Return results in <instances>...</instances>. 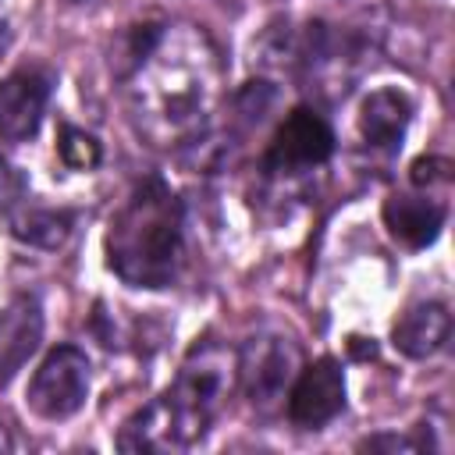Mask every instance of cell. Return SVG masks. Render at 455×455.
Wrapping results in <instances>:
<instances>
[{
  "instance_id": "4fadbf2b",
  "label": "cell",
  "mask_w": 455,
  "mask_h": 455,
  "mask_svg": "<svg viewBox=\"0 0 455 455\" xmlns=\"http://www.w3.org/2000/svg\"><path fill=\"white\" fill-rule=\"evenodd\" d=\"M451 334V316L441 302H416L409 306L395 327H391V345L405 355V359H430L434 352L444 348Z\"/></svg>"
},
{
  "instance_id": "44dd1931",
  "label": "cell",
  "mask_w": 455,
  "mask_h": 455,
  "mask_svg": "<svg viewBox=\"0 0 455 455\" xmlns=\"http://www.w3.org/2000/svg\"><path fill=\"white\" fill-rule=\"evenodd\" d=\"M68 4H85V0H68Z\"/></svg>"
},
{
  "instance_id": "5bb4252c",
  "label": "cell",
  "mask_w": 455,
  "mask_h": 455,
  "mask_svg": "<svg viewBox=\"0 0 455 455\" xmlns=\"http://www.w3.org/2000/svg\"><path fill=\"white\" fill-rule=\"evenodd\" d=\"M11 235L32 249H60L71 235V213L50 206H14L11 210Z\"/></svg>"
},
{
  "instance_id": "9c48e42d",
  "label": "cell",
  "mask_w": 455,
  "mask_h": 455,
  "mask_svg": "<svg viewBox=\"0 0 455 455\" xmlns=\"http://www.w3.org/2000/svg\"><path fill=\"white\" fill-rule=\"evenodd\" d=\"M53 92V75L43 68H18L0 82V139L25 142L39 132L46 103Z\"/></svg>"
},
{
  "instance_id": "8992f818",
  "label": "cell",
  "mask_w": 455,
  "mask_h": 455,
  "mask_svg": "<svg viewBox=\"0 0 455 455\" xmlns=\"http://www.w3.org/2000/svg\"><path fill=\"white\" fill-rule=\"evenodd\" d=\"M334 153V132L316 114L313 107H295L274 132L267 153H263V171L270 178H299L313 167H323Z\"/></svg>"
},
{
  "instance_id": "2e32d148",
  "label": "cell",
  "mask_w": 455,
  "mask_h": 455,
  "mask_svg": "<svg viewBox=\"0 0 455 455\" xmlns=\"http://www.w3.org/2000/svg\"><path fill=\"white\" fill-rule=\"evenodd\" d=\"M409 178H412V188H419V192L448 188V181H451V164L441 160V156H423V160L412 164Z\"/></svg>"
},
{
  "instance_id": "30bf717a",
  "label": "cell",
  "mask_w": 455,
  "mask_h": 455,
  "mask_svg": "<svg viewBox=\"0 0 455 455\" xmlns=\"http://www.w3.org/2000/svg\"><path fill=\"white\" fill-rule=\"evenodd\" d=\"M444 217H448V210L434 192L416 188V192H395L384 199V228L405 249L430 245L444 228Z\"/></svg>"
},
{
  "instance_id": "e0dca14e",
  "label": "cell",
  "mask_w": 455,
  "mask_h": 455,
  "mask_svg": "<svg viewBox=\"0 0 455 455\" xmlns=\"http://www.w3.org/2000/svg\"><path fill=\"white\" fill-rule=\"evenodd\" d=\"M25 199V178L0 156V213H11Z\"/></svg>"
},
{
  "instance_id": "7c38bea8",
  "label": "cell",
  "mask_w": 455,
  "mask_h": 455,
  "mask_svg": "<svg viewBox=\"0 0 455 455\" xmlns=\"http://www.w3.org/2000/svg\"><path fill=\"white\" fill-rule=\"evenodd\" d=\"M43 313L32 295H14L0 306V380L25 366V359L39 348Z\"/></svg>"
},
{
  "instance_id": "ac0fdd59",
  "label": "cell",
  "mask_w": 455,
  "mask_h": 455,
  "mask_svg": "<svg viewBox=\"0 0 455 455\" xmlns=\"http://www.w3.org/2000/svg\"><path fill=\"white\" fill-rule=\"evenodd\" d=\"M359 448H366V451H377V448H384V451H409V455H416V451H423V448H430V444H423V441H416V437L380 434V437H370V441H363Z\"/></svg>"
},
{
  "instance_id": "ffe728a7",
  "label": "cell",
  "mask_w": 455,
  "mask_h": 455,
  "mask_svg": "<svg viewBox=\"0 0 455 455\" xmlns=\"http://www.w3.org/2000/svg\"><path fill=\"white\" fill-rule=\"evenodd\" d=\"M0 46H4V21H0Z\"/></svg>"
},
{
  "instance_id": "277c9868",
  "label": "cell",
  "mask_w": 455,
  "mask_h": 455,
  "mask_svg": "<svg viewBox=\"0 0 455 455\" xmlns=\"http://www.w3.org/2000/svg\"><path fill=\"white\" fill-rule=\"evenodd\" d=\"M299 370L302 352L284 334H252L238 352V387L259 412H270L288 398Z\"/></svg>"
},
{
  "instance_id": "52a82bcc",
  "label": "cell",
  "mask_w": 455,
  "mask_h": 455,
  "mask_svg": "<svg viewBox=\"0 0 455 455\" xmlns=\"http://www.w3.org/2000/svg\"><path fill=\"white\" fill-rule=\"evenodd\" d=\"M206 430L188 419L167 395L153 398L149 405H142L117 434V448L121 451H185L192 448Z\"/></svg>"
},
{
  "instance_id": "3957f363",
  "label": "cell",
  "mask_w": 455,
  "mask_h": 455,
  "mask_svg": "<svg viewBox=\"0 0 455 455\" xmlns=\"http://www.w3.org/2000/svg\"><path fill=\"white\" fill-rule=\"evenodd\" d=\"M238 384V352L220 341H199L185 355L174 384L164 391L188 419H196L203 430L213 423L220 405Z\"/></svg>"
},
{
  "instance_id": "9a60e30c",
  "label": "cell",
  "mask_w": 455,
  "mask_h": 455,
  "mask_svg": "<svg viewBox=\"0 0 455 455\" xmlns=\"http://www.w3.org/2000/svg\"><path fill=\"white\" fill-rule=\"evenodd\" d=\"M57 153L68 167L75 171H89L100 164V142L82 132V128H71V124H60V135H57Z\"/></svg>"
},
{
  "instance_id": "5b68a950",
  "label": "cell",
  "mask_w": 455,
  "mask_h": 455,
  "mask_svg": "<svg viewBox=\"0 0 455 455\" xmlns=\"http://www.w3.org/2000/svg\"><path fill=\"white\" fill-rule=\"evenodd\" d=\"M85 398H89V359L75 345H57L53 352H46V359L36 366L25 387V405L46 423L78 416L85 409Z\"/></svg>"
},
{
  "instance_id": "8fae6325",
  "label": "cell",
  "mask_w": 455,
  "mask_h": 455,
  "mask_svg": "<svg viewBox=\"0 0 455 455\" xmlns=\"http://www.w3.org/2000/svg\"><path fill=\"white\" fill-rule=\"evenodd\" d=\"M409 121H412L409 96L402 89H395V85H384V89H373L359 103L355 128H359L363 146H370L377 153H395L402 146V139H405Z\"/></svg>"
},
{
  "instance_id": "7a4b0ae2",
  "label": "cell",
  "mask_w": 455,
  "mask_h": 455,
  "mask_svg": "<svg viewBox=\"0 0 455 455\" xmlns=\"http://www.w3.org/2000/svg\"><path fill=\"white\" fill-rule=\"evenodd\" d=\"M185 263V210L160 181L132 188L107 228V267L132 288H167Z\"/></svg>"
},
{
  "instance_id": "d6986e66",
  "label": "cell",
  "mask_w": 455,
  "mask_h": 455,
  "mask_svg": "<svg viewBox=\"0 0 455 455\" xmlns=\"http://www.w3.org/2000/svg\"><path fill=\"white\" fill-rule=\"evenodd\" d=\"M0 451H11V434H7L4 423H0Z\"/></svg>"
},
{
  "instance_id": "6da1fadb",
  "label": "cell",
  "mask_w": 455,
  "mask_h": 455,
  "mask_svg": "<svg viewBox=\"0 0 455 455\" xmlns=\"http://www.w3.org/2000/svg\"><path fill=\"white\" fill-rule=\"evenodd\" d=\"M121 82L135 135L156 149H174L206 135L224 92V64L203 28L153 25Z\"/></svg>"
},
{
  "instance_id": "ba28073f",
  "label": "cell",
  "mask_w": 455,
  "mask_h": 455,
  "mask_svg": "<svg viewBox=\"0 0 455 455\" xmlns=\"http://www.w3.org/2000/svg\"><path fill=\"white\" fill-rule=\"evenodd\" d=\"M345 409V373L338 359H316L299 370L288 387V419L302 430H320Z\"/></svg>"
}]
</instances>
